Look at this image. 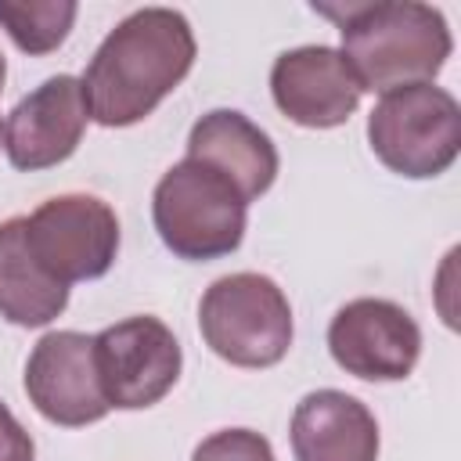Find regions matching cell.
I'll list each match as a JSON object with an SVG mask.
<instances>
[{"label": "cell", "instance_id": "1", "mask_svg": "<svg viewBox=\"0 0 461 461\" xmlns=\"http://www.w3.org/2000/svg\"><path fill=\"white\" fill-rule=\"evenodd\" d=\"M194 65V32L173 7L126 14L83 72L86 112L101 126H130L158 108Z\"/></svg>", "mask_w": 461, "mask_h": 461}, {"label": "cell", "instance_id": "2", "mask_svg": "<svg viewBox=\"0 0 461 461\" xmlns=\"http://www.w3.org/2000/svg\"><path fill=\"white\" fill-rule=\"evenodd\" d=\"M313 11L335 18L342 36L339 54L360 90L389 94L432 83L454 47L447 18L418 0H367Z\"/></svg>", "mask_w": 461, "mask_h": 461}, {"label": "cell", "instance_id": "3", "mask_svg": "<svg viewBox=\"0 0 461 461\" xmlns=\"http://www.w3.org/2000/svg\"><path fill=\"white\" fill-rule=\"evenodd\" d=\"M249 202L209 166L176 162L162 173L151 194V220L162 245L191 263L220 259L245 238Z\"/></svg>", "mask_w": 461, "mask_h": 461}, {"label": "cell", "instance_id": "4", "mask_svg": "<svg viewBox=\"0 0 461 461\" xmlns=\"http://www.w3.org/2000/svg\"><path fill=\"white\" fill-rule=\"evenodd\" d=\"M205 346L234 367H270L292 346V306L267 274H227L198 303Z\"/></svg>", "mask_w": 461, "mask_h": 461}, {"label": "cell", "instance_id": "5", "mask_svg": "<svg viewBox=\"0 0 461 461\" xmlns=\"http://www.w3.org/2000/svg\"><path fill=\"white\" fill-rule=\"evenodd\" d=\"M367 140L393 173L411 180L439 176L461 151V108L432 83L389 90L367 115Z\"/></svg>", "mask_w": 461, "mask_h": 461}, {"label": "cell", "instance_id": "6", "mask_svg": "<svg viewBox=\"0 0 461 461\" xmlns=\"http://www.w3.org/2000/svg\"><path fill=\"white\" fill-rule=\"evenodd\" d=\"M97 382L108 407L140 411L158 403L180 378V342L158 317H126L94 335Z\"/></svg>", "mask_w": 461, "mask_h": 461}, {"label": "cell", "instance_id": "7", "mask_svg": "<svg viewBox=\"0 0 461 461\" xmlns=\"http://www.w3.org/2000/svg\"><path fill=\"white\" fill-rule=\"evenodd\" d=\"M25 241L40 267L61 285L90 281L115 263L119 220L112 205L94 194H58L25 216Z\"/></svg>", "mask_w": 461, "mask_h": 461}, {"label": "cell", "instance_id": "8", "mask_svg": "<svg viewBox=\"0 0 461 461\" xmlns=\"http://www.w3.org/2000/svg\"><path fill=\"white\" fill-rule=\"evenodd\" d=\"M335 364L364 382H400L421 353L418 321L389 299H353L328 324Z\"/></svg>", "mask_w": 461, "mask_h": 461}, {"label": "cell", "instance_id": "9", "mask_svg": "<svg viewBox=\"0 0 461 461\" xmlns=\"http://www.w3.org/2000/svg\"><path fill=\"white\" fill-rule=\"evenodd\" d=\"M25 393L32 407L65 429L101 421L112 407L97 382L94 335L83 331H47L25 364Z\"/></svg>", "mask_w": 461, "mask_h": 461}, {"label": "cell", "instance_id": "10", "mask_svg": "<svg viewBox=\"0 0 461 461\" xmlns=\"http://www.w3.org/2000/svg\"><path fill=\"white\" fill-rule=\"evenodd\" d=\"M86 97L76 76H50L25 94L4 122V151L14 169H47L65 162L86 130Z\"/></svg>", "mask_w": 461, "mask_h": 461}, {"label": "cell", "instance_id": "11", "mask_svg": "<svg viewBox=\"0 0 461 461\" xmlns=\"http://www.w3.org/2000/svg\"><path fill=\"white\" fill-rule=\"evenodd\" d=\"M270 94L281 115H288L292 122L310 130H328V126H342L357 112L364 90L357 86L339 50L295 47L274 61Z\"/></svg>", "mask_w": 461, "mask_h": 461}, {"label": "cell", "instance_id": "12", "mask_svg": "<svg viewBox=\"0 0 461 461\" xmlns=\"http://www.w3.org/2000/svg\"><path fill=\"white\" fill-rule=\"evenodd\" d=\"M187 158L220 173L245 202L270 191L277 176V148L241 112L216 108L202 115L187 133Z\"/></svg>", "mask_w": 461, "mask_h": 461}, {"label": "cell", "instance_id": "13", "mask_svg": "<svg viewBox=\"0 0 461 461\" xmlns=\"http://www.w3.org/2000/svg\"><path fill=\"white\" fill-rule=\"evenodd\" d=\"M295 461H378V421L349 393L317 389L292 414Z\"/></svg>", "mask_w": 461, "mask_h": 461}, {"label": "cell", "instance_id": "14", "mask_svg": "<svg viewBox=\"0 0 461 461\" xmlns=\"http://www.w3.org/2000/svg\"><path fill=\"white\" fill-rule=\"evenodd\" d=\"M68 306V285L50 277L25 241V216L0 223V317L43 328Z\"/></svg>", "mask_w": 461, "mask_h": 461}, {"label": "cell", "instance_id": "15", "mask_svg": "<svg viewBox=\"0 0 461 461\" xmlns=\"http://www.w3.org/2000/svg\"><path fill=\"white\" fill-rule=\"evenodd\" d=\"M76 11L68 0H0V29L25 54H50L65 43Z\"/></svg>", "mask_w": 461, "mask_h": 461}, {"label": "cell", "instance_id": "16", "mask_svg": "<svg viewBox=\"0 0 461 461\" xmlns=\"http://www.w3.org/2000/svg\"><path fill=\"white\" fill-rule=\"evenodd\" d=\"M191 461H274V450L267 443V436L252 432V429H223L205 436Z\"/></svg>", "mask_w": 461, "mask_h": 461}, {"label": "cell", "instance_id": "17", "mask_svg": "<svg viewBox=\"0 0 461 461\" xmlns=\"http://www.w3.org/2000/svg\"><path fill=\"white\" fill-rule=\"evenodd\" d=\"M0 461H36L32 436L7 411V403H0Z\"/></svg>", "mask_w": 461, "mask_h": 461}, {"label": "cell", "instance_id": "18", "mask_svg": "<svg viewBox=\"0 0 461 461\" xmlns=\"http://www.w3.org/2000/svg\"><path fill=\"white\" fill-rule=\"evenodd\" d=\"M4 79H7V65H4V50H0V90H4Z\"/></svg>", "mask_w": 461, "mask_h": 461}, {"label": "cell", "instance_id": "19", "mask_svg": "<svg viewBox=\"0 0 461 461\" xmlns=\"http://www.w3.org/2000/svg\"><path fill=\"white\" fill-rule=\"evenodd\" d=\"M0 144H4V122H0Z\"/></svg>", "mask_w": 461, "mask_h": 461}]
</instances>
